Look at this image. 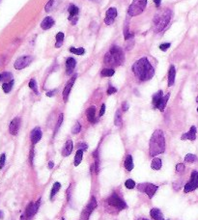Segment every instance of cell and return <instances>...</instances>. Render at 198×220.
<instances>
[{
  "mask_svg": "<svg viewBox=\"0 0 198 220\" xmlns=\"http://www.w3.org/2000/svg\"><path fill=\"white\" fill-rule=\"evenodd\" d=\"M61 188V183L58 182H56L53 186H52V189H51V192H50V200L52 201L53 200V197L55 196V194L57 192H58V190Z\"/></svg>",
  "mask_w": 198,
  "mask_h": 220,
  "instance_id": "cell-31",
  "label": "cell"
},
{
  "mask_svg": "<svg viewBox=\"0 0 198 220\" xmlns=\"http://www.w3.org/2000/svg\"><path fill=\"white\" fill-rule=\"evenodd\" d=\"M150 214L152 218H154L155 220H164L163 218V214L161 213V212L159 211V208H152L150 212Z\"/></svg>",
  "mask_w": 198,
  "mask_h": 220,
  "instance_id": "cell-23",
  "label": "cell"
},
{
  "mask_svg": "<svg viewBox=\"0 0 198 220\" xmlns=\"http://www.w3.org/2000/svg\"><path fill=\"white\" fill-rule=\"evenodd\" d=\"M138 220H149V219H145V218H140V219H138Z\"/></svg>",
  "mask_w": 198,
  "mask_h": 220,
  "instance_id": "cell-57",
  "label": "cell"
},
{
  "mask_svg": "<svg viewBox=\"0 0 198 220\" xmlns=\"http://www.w3.org/2000/svg\"><path fill=\"white\" fill-rule=\"evenodd\" d=\"M171 17H172V12L169 9L161 10V11L156 14L155 18L153 19L154 29L156 32H161L168 25Z\"/></svg>",
  "mask_w": 198,
  "mask_h": 220,
  "instance_id": "cell-4",
  "label": "cell"
},
{
  "mask_svg": "<svg viewBox=\"0 0 198 220\" xmlns=\"http://www.w3.org/2000/svg\"><path fill=\"white\" fill-rule=\"evenodd\" d=\"M28 86H29L30 89H32L35 94H39L38 88H37V83H36V80L35 79H31L29 81V83H28Z\"/></svg>",
  "mask_w": 198,
  "mask_h": 220,
  "instance_id": "cell-38",
  "label": "cell"
},
{
  "mask_svg": "<svg viewBox=\"0 0 198 220\" xmlns=\"http://www.w3.org/2000/svg\"><path fill=\"white\" fill-rule=\"evenodd\" d=\"M77 149H79V150H82V151H86L88 149V146L85 143L80 142V143L77 144Z\"/></svg>",
  "mask_w": 198,
  "mask_h": 220,
  "instance_id": "cell-45",
  "label": "cell"
},
{
  "mask_svg": "<svg viewBox=\"0 0 198 220\" xmlns=\"http://www.w3.org/2000/svg\"><path fill=\"white\" fill-rule=\"evenodd\" d=\"M125 60V54L123 50L118 48L117 45H113L111 46L109 52L105 55V64L107 66H111V67H116L120 66L124 63Z\"/></svg>",
  "mask_w": 198,
  "mask_h": 220,
  "instance_id": "cell-3",
  "label": "cell"
},
{
  "mask_svg": "<svg viewBox=\"0 0 198 220\" xmlns=\"http://www.w3.org/2000/svg\"><path fill=\"white\" fill-rule=\"evenodd\" d=\"M83 152L82 150H77L76 154L75 155V166H79L80 164V162L82 160V155H83Z\"/></svg>",
  "mask_w": 198,
  "mask_h": 220,
  "instance_id": "cell-30",
  "label": "cell"
},
{
  "mask_svg": "<svg viewBox=\"0 0 198 220\" xmlns=\"http://www.w3.org/2000/svg\"><path fill=\"white\" fill-rule=\"evenodd\" d=\"M161 165H163V163H161V159L159 158H155L152 160V162H151V167H152V169H154V170H159L161 168Z\"/></svg>",
  "mask_w": 198,
  "mask_h": 220,
  "instance_id": "cell-27",
  "label": "cell"
},
{
  "mask_svg": "<svg viewBox=\"0 0 198 220\" xmlns=\"http://www.w3.org/2000/svg\"><path fill=\"white\" fill-rule=\"evenodd\" d=\"M12 73L11 72H3L1 75H0V81H2L3 83H6V82H9L13 80L12 79Z\"/></svg>",
  "mask_w": 198,
  "mask_h": 220,
  "instance_id": "cell-29",
  "label": "cell"
},
{
  "mask_svg": "<svg viewBox=\"0 0 198 220\" xmlns=\"http://www.w3.org/2000/svg\"><path fill=\"white\" fill-rule=\"evenodd\" d=\"M14 83H15L14 80H11V81L6 82V83H3V84H2V89H3V91H4L5 93H6V94L10 93V92H11V90H12L13 86H14Z\"/></svg>",
  "mask_w": 198,
  "mask_h": 220,
  "instance_id": "cell-32",
  "label": "cell"
},
{
  "mask_svg": "<svg viewBox=\"0 0 198 220\" xmlns=\"http://www.w3.org/2000/svg\"><path fill=\"white\" fill-rule=\"evenodd\" d=\"M107 202L109 205L116 208L118 211H122V209L127 208V204L125 203L123 199L120 198V196H118V194H116V193H113V194L108 198Z\"/></svg>",
  "mask_w": 198,
  "mask_h": 220,
  "instance_id": "cell-6",
  "label": "cell"
},
{
  "mask_svg": "<svg viewBox=\"0 0 198 220\" xmlns=\"http://www.w3.org/2000/svg\"><path fill=\"white\" fill-rule=\"evenodd\" d=\"M64 33L63 32H59V33H57L56 35V44H55V48H59L60 46L62 45V44H63V41H64Z\"/></svg>",
  "mask_w": 198,
  "mask_h": 220,
  "instance_id": "cell-28",
  "label": "cell"
},
{
  "mask_svg": "<svg viewBox=\"0 0 198 220\" xmlns=\"http://www.w3.org/2000/svg\"><path fill=\"white\" fill-rule=\"evenodd\" d=\"M95 114H96V108L95 106H90L89 108L87 109L86 111V116L88 121L90 123H94L95 122Z\"/></svg>",
  "mask_w": 198,
  "mask_h": 220,
  "instance_id": "cell-22",
  "label": "cell"
},
{
  "mask_svg": "<svg viewBox=\"0 0 198 220\" xmlns=\"http://www.w3.org/2000/svg\"><path fill=\"white\" fill-rule=\"evenodd\" d=\"M56 91L57 90H54V91H49V92H48L46 93V96L48 97H53L55 94H56Z\"/></svg>",
  "mask_w": 198,
  "mask_h": 220,
  "instance_id": "cell-52",
  "label": "cell"
},
{
  "mask_svg": "<svg viewBox=\"0 0 198 220\" xmlns=\"http://www.w3.org/2000/svg\"><path fill=\"white\" fill-rule=\"evenodd\" d=\"M125 185H126V187L129 188V189H133V188L135 186V182L133 180H128L126 182H125Z\"/></svg>",
  "mask_w": 198,
  "mask_h": 220,
  "instance_id": "cell-42",
  "label": "cell"
},
{
  "mask_svg": "<svg viewBox=\"0 0 198 220\" xmlns=\"http://www.w3.org/2000/svg\"><path fill=\"white\" fill-rule=\"evenodd\" d=\"M19 127H20V118L15 117V119L12 120L11 124H10V127H9L10 133L12 135H17L19 130Z\"/></svg>",
  "mask_w": 198,
  "mask_h": 220,
  "instance_id": "cell-14",
  "label": "cell"
},
{
  "mask_svg": "<svg viewBox=\"0 0 198 220\" xmlns=\"http://www.w3.org/2000/svg\"><path fill=\"white\" fill-rule=\"evenodd\" d=\"M170 44L169 43H165V44H163V45H159V49L160 50H163V51H166L169 48H170Z\"/></svg>",
  "mask_w": 198,
  "mask_h": 220,
  "instance_id": "cell-44",
  "label": "cell"
},
{
  "mask_svg": "<svg viewBox=\"0 0 198 220\" xmlns=\"http://www.w3.org/2000/svg\"><path fill=\"white\" fill-rule=\"evenodd\" d=\"M76 65V61L74 58L70 57V58L67 59V61H66V72H67V75H71V73L74 72Z\"/></svg>",
  "mask_w": 198,
  "mask_h": 220,
  "instance_id": "cell-17",
  "label": "cell"
},
{
  "mask_svg": "<svg viewBox=\"0 0 198 220\" xmlns=\"http://www.w3.org/2000/svg\"><path fill=\"white\" fill-rule=\"evenodd\" d=\"M137 189L141 192H145L146 189V183H140V185H137Z\"/></svg>",
  "mask_w": 198,
  "mask_h": 220,
  "instance_id": "cell-48",
  "label": "cell"
},
{
  "mask_svg": "<svg viewBox=\"0 0 198 220\" xmlns=\"http://www.w3.org/2000/svg\"><path fill=\"white\" fill-rule=\"evenodd\" d=\"M196 102H197V103H198V97H197V98H196Z\"/></svg>",
  "mask_w": 198,
  "mask_h": 220,
  "instance_id": "cell-58",
  "label": "cell"
},
{
  "mask_svg": "<svg viewBox=\"0 0 198 220\" xmlns=\"http://www.w3.org/2000/svg\"><path fill=\"white\" fill-rule=\"evenodd\" d=\"M55 4H56V0H49V3L45 5V12H50L51 10H52L55 6Z\"/></svg>",
  "mask_w": 198,
  "mask_h": 220,
  "instance_id": "cell-37",
  "label": "cell"
},
{
  "mask_svg": "<svg viewBox=\"0 0 198 220\" xmlns=\"http://www.w3.org/2000/svg\"><path fill=\"white\" fill-rule=\"evenodd\" d=\"M80 129H81V125L79 122H76L75 125H74V127H72V132L74 133V134H77V133H79L80 132Z\"/></svg>",
  "mask_w": 198,
  "mask_h": 220,
  "instance_id": "cell-40",
  "label": "cell"
},
{
  "mask_svg": "<svg viewBox=\"0 0 198 220\" xmlns=\"http://www.w3.org/2000/svg\"><path fill=\"white\" fill-rule=\"evenodd\" d=\"M53 25H54L53 18L51 17H45L41 23V27L44 30H48V29H50Z\"/></svg>",
  "mask_w": 198,
  "mask_h": 220,
  "instance_id": "cell-18",
  "label": "cell"
},
{
  "mask_svg": "<svg viewBox=\"0 0 198 220\" xmlns=\"http://www.w3.org/2000/svg\"></svg>",
  "mask_w": 198,
  "mask_h": 220,
  "instance_id": "cell-62",
  "label": "cell"
},
{
  "mask_svg": "<svg viewBox=\"0 0 198 220\" xmlns=\"http://www.w3.org/2000/svg\"><path fill=\"white\" fill-rule=\"evenodd\" d=\"M117 92V89L115 88V87H112V86H110L108 89H107V95H112V94H114V93H116Z\"/></svg>",
  "mask_w": 198,
  "mask_h": 220,
  "instance_id": "cell-47",
  "label": "cell"
},
{
  "mask_svg": "<svg viewBox=\"0 0 198 220\" xmlns=\"http://www.w3.org/2000/svg\"><path fill=\"white\" fill-rule=\"evenodd\" d=\"M68 11H69V20L72 22V24H76V22H77V15H79V8H77L76 5H70L69 6V9H68Z\"/></svg>",
  "mask_w": 198,
  "mask_h": 220,
  "instance_id": "cell-13",
  "label": "cell"
},
{
  "mask_svg": "<svg viewBox=\"0 0 198 220\" xmlns=\"http://www.w3.org/2000/svg\"><path fill=\"white\" fill-rule=\"evenodd\" d=\"M198 187V172L197 171H192L190 180V182L185 185L184 191L186 193H189L190 191H193L194 189Z\"/></svg>",
  "mask_w": 198,
  "mask_h": 220,
  "instance_id": "cell-7",
  "label": "cell"
},
{
  "mask_svg": "<svg viewBox=\"0 0 198 220\" xmlns=\"http://www.w3.org/2000/svg\"><path fill=\"white\" fill-rule=\"evenodd\" d=\"M91 1H96V0H91Z\"/></svg>",
  "mask_w": 198,
  "mask_h": 220,
  "instance_id": "cell-59",
  "label": "cell"
},
{
  "mask_svg": "<svg viewBox=\"0 0 198 220\" xmlns=\"http://www.w3.org/2000/svg\"><path fill=\"white\" fill-rule=\"evenodd\" d=\"M106 18H105V23L106 25H110L114 22V19L117 17V10L116 8H109L106 13Z\"/></svg>",
  "mask_w": 198,
  "mask_h": 220,
  "instance_id": "cell-10",
  "label": "cell"
},
{
  "mask_svg": "<svg viewBox=\"0 0 198 220\" xmlns=\"http://www.w3.org/2000/svg\"><path fill=\"white\" fill-rule=\"evenodd\" d=\"M153 1L156 3V5H157V6L159 7V5H160V2H161V0H153Z\"/></svg>",
  "mask_w": 198,
  "mask_h": 220,
  "instance_id": "cell-55",
  "label": "cell"
},
{
  "mask_svg": "<svg viewBox=\"0 0 198 220\" xmlns=\"http://www.w3.org/2000/svg\"><path fill=\"white\" fill-rule=\"evenodd\" d=\"M122 122H123V120H122L121 111L117 110L115 113V117H114V124H115V125H117V127H121Z\"/></svg>",
  "mask_w": 198,
  "mask_h": 220,
  "instance_id": "cell-33",
  "label": "cell"
},
{
  "mask_svg": "<svg viewBox=\"0 0 198 220\" xmlns=\"http://www.w3.org/2000/svg\"><path fill=\"white\" fill-rule=\"evenodd\" d=\"M196 138V127H194V125H192V127L190 128V132H186L185 134L182 135V137L181 139L182 140H186V139H189L190 141H193L195 140Z\"/></svg>",
  "mask_w": 198,
  "mask_h": 220,
  "instance_id": "cell-16",
  "label": "cell"
},
{
  "mask_svg": "<svg viewBox=\"0 0 198 220\" xmlns=\"http://www.w3.org/2000/svg\"><path fill=\"white\" fill-rule=\"evenodd\" d=\"M41 138H42V130L39 127H37V128H35L30 133L31 142H32L33 145H35L36 143L39 142V141L41 140Z\"/></svg>",
  "mask_w": 198,
  "mask_h": 220,
  "instance_id": "cell-15",
  "label": "cell"
},
{
  "mask_svg": "<svg viewBox=\"0 0 198 220\" xmlns=\"http://www.w3.org/2000/svg\"><path fill=\"white\" fill-rule=\"evenodd\" d=\"M133 72L140 81L150 80L155 75L154 68L146 57H143L134 63L133 65Z\"/></svg>",
  "mask_w": 198,
  "mask_h": 220,
  "instance_id": "cell-1",
  "label": "cell"
},
{
  "mask_svg": "<svg viewBox=\"0 0 198 220\" xmlns=\"http://www.w3.org/2000/svg\"><path fill=\"white\" fill-rule=\"evenodd\" d=\"M4 218V213L2 211H0V219H3Z\"/></svg>",
  "mask_w": 198,
  "mask_h": 220,
  "instance_id": "cell-56",
  "label": "cell"
},
{
  "mask_svg": "<svg viewBox=\"0 0 198 220\" xmlns=\"http://www.w3.org/2000/svg\"><path fill=\"white\" fill-rule=\"evenodd\" d=\"M124 36H125V40H126V41H128V40H129V39H132L133 37V35L131 34V31H129V29L128 24H126V26H125V29H124Z\"/></svg>",
  "mask_w": 198,
  "mask_h": 220,
  "instance_id": "cell-35",
  "label": "cell"
},
{
  "mask_svg": "<svg viewBox=\"0 0 198 220\" xmlns=\"http://www.w3.org/2000/svg\"><path fill=\"white\" fill-rule=\"evenodd\" d=\"M114 73H115V71H114L113 69H103L102 71V72H101V75H102V76H105V77H110V76H112Z\"/></svg>",
  "mask_w": 198,
  "mask_h": 220,
  "instance_id": "cell-34",
  "label": "cell"
},
{
  "mask_svg": "<svg viewBox=\"0 0 198 220\" xmlns=\"http://www.w3.org/2000/svg\"><path fill=\"white\" fill-rule=\"evenodd\" d=\"M72 140H68L65 146H64V148L63 150H62V155L63 156H68V155H70L72 154Z\"/></svg>",
  "mask_w": 198,
  "mask_h": 220,
  "instance_id": "cell-19",
  "label": "cell"
},
{
  "mask_svg": "<svg viewBox=\"0 0 198 220\" xmlns=\"http://www.w3.org/2000/svg\"><path fill=\"white\" fill-rule=\"evenodd\" d=\"M62 122H63V114H60V115H59V118H58V122H57L56 128H55L54 134H56V132H58V129L60 128V125H62Z\"/></svg>",
  "mask_w": 198,
  "mask_h": 220,
  "instance_id": "cell-41",
  "label": "cell"
},
{
  "mask_svg": "<svg viewBox=\"0 0 198 220\" xmlns=\"http://www.w3.org/2000/svg\"><path fill=\"white\" fill-rule=\"evenodd\" d=\"M62 220H65V219H64V218H62Z\"/></svg>",
  "mask_w": 198,
  "mask_h": 220,
  "instance_id": "cell-60",
  "label": "cell"
},
{
  "mask_svg": "<svg viewBox=\"0 0 198 220\" xmlns=\"http://www.w3.org/2000/svg\"><path fill=\"white\" fill-rule=\"evenodd\" d=\"M33 156H34V150L33 149H31L30 151V162H31V164H33Z\"/></svg>",
  "mask_w": 198,
  "mask_h": 220,
  "instance_id": "cell-51",
  "label": "cell"
},
{
  "mask_svg": "<svg viewBox=\"0 0 198 220\" xmlns=\"http://www.w3.org/2000/svg\"><path fill=\"white\" fill-rule=\"evenodd\" d=\"M125 168L128 171H132L133 169V156L128 155L125 160Z\"/></svg>",
  "mask_w": 198,
  "mask_h": 220,
  "instance_id": "cell-26",
  "label": "cell"
},
{
  "mask_svg": "<svg viewBox=\"0 0 198 220\" xmlns=\"http://www.w3.org/2000/svg\"><path fill=\"white\" fill-rule=\"evenodd\" d=\"M76 77H77V75H75L74 76H72L71 79L69 80V82L67 83V85L64 89V91H63V99H64V102H68V98H69V95H70V93H71V90H72V85H74V83L76 79Z\"/></svg>",
  "mask_w": 198,
  "mask_h": 220,
  "instance_id": "cell-12",
  "label": "cell"
},
{
  "mask_svg": "<svg viewBox=\"0 0 198 220\" xmlns=\"http://www.w3.org/2000/svg\"><path fill=\"white\" fill-rule=\"evenodd\" d=\"M53 166H54V163H53V162H52V161H49V169L53 168Z\"/></svg>",
  "mask_w": 198,
  "mask_h": 220,
  "instance_id": "cell-54",
  "label": "cell"
},
{
  "mask_svg": "<svg viewBox=\"0 0 198 220\" xmlns=\"http://www.w3.org/2000/svg\"><path fill=\"white\" fill-rule=\"evenodd\" d=\"M185 160L186 162H190V163H192V162H195L197 161V156L192 155V154H187L185 158Z\"/></svg>",
  "mask_w": 198,
  "mask_h": 220,
  "instance_id": "cell-39",
  "label": "cell"
},
{
  "mask_svg": "<svg viewBox=\"0 0 198 220\" xmlns=\"http://www.w3.org/2000/svg\"><path fill=\"white\" fill-rule=\"evenodd\" d=\"M175 75H176V69L175 67L172 65L169 69L168 72V86H173L174 82H175Z\"/></svg>",
  "mask_w": 198,
  "mask_h": 220,
  "instance_id": "cell-21",
  "label": "cell"
},
{
  "mask_svg": "<svg viewBox=\"0 0 198 220\" xmlns=\"http://www.w3.org/2000/svg\"><path fill=\"white\" fill-rule=\"evenodd\" d=\"M122 109H123V111H127V110L129 109V104L127 102H124L122 103Z\"/></svg>",
  "mask_w": 198,
  "mask_h": 220,
  "instance_id": "cell-50",
  "label": "cell"
},
{
  "mask_svg": "<svg viewBox=\"0 0 198 220\" xmlns=\"http://www.w3.org/2000/svg\"><path fill=\"white\" fill-rule=\"evenodd\" d=\"M33 57L31 56H22L19 57L18 59H17V61L15 62L14 67L15 70H22L24 68H26L30 65V63L32 62Z\"/></svg>",
  "mask_w": 198,
  "mask_h": 220,
  "instance_id": "cell-9",
  "label": "cell"
},
{
  "mask_svg": "<svg viewBox=\"0 0 198 220\" xmlns=\"http://www.w3.org/2000/svg\"><path fill=\"white\" fill-rule=\"evenodd\" d=\"M146 6H147V0H133L131 6L129 7L128 15L131 17H136L144 11Z\"/></svg>",
  "mask_w": 198,
  "mask_h": 220,
  "instance_id": "cell-5",
  "label": "cell"
},
{
  "mask_svg": "<svg viewBox=\"0 0 198 220\" xmlns=\"http://www.w3.org/2000/svg\"><path fill=\"white\" fill-rule=\"evenodd\" d=\"M39 207H40V200L37 201L36 203H30L29 205L27 206V208H26V211H25V214H26V216L28 218H31L32 216H34L36 214V212H38Z\"/></svg>",
  "mask_w": 198,
  "mask_h": 220,
  "instance_id": "cell-11",
  "label": "cell"
},
{
  "mask_svg": "<svg viewBox=\"0 0 198 220\" xmlns=\"http://www.w3.org/2000/svg\"><path fill=\"white\" fill-rule=\"evenodd\" d=\"M70 51L72 53L74 54H76V55H82L85 53V49L83 48H70Z\"/></svg>",
  "mask_w": 198,
  "mask_h": 220,
  "instance_id": "cell-36",
  "label": "cell"
},
{
  "mask_svg": "<svg viewBox=\"0 0 198 220\" xmlns=\"http://www.w3.org/2000/svg\"><path fill=\"white\" fill-rule=\"evenodd\" d=\"M169 97H170V94H167V95H165V96H163V98H161V99L159 102L158 105H157V108L159 110H160V111H163L165 106H166V103H167L168 99H169Z\"/></svg>",
  "mask_w": 198,
  "mask_h": 220,
  "instance_id": "cell-24",
  "label": "cell"
},
{
  "mask_svg": "<svg viewBox=\"0 0 198 220\" xmlns=\"http://www.w3.org/2000/svg\"><path fill=\"white\" fill-rule=\"evenodd\" d=\"M158 189V186L153 185V183H146V189H145V192L146 194L149 196V198H153L154 194L156 193Z\"/></svg>",
  "mask_w": 198,
  "mask_h": 220,
  "instance_id": "cell-20",
  "label": "cell"
},
{
  "mask_svg": "<svg viewBox=\"0 0 198 220\" xmlns=\"http://www.w3.org/2000/svg\"><path fill=\"white\" fill-rule=\"evenodd\" d=\"M150 155L155 156L164 153L165 151V140L163 132L160 129L155 130L150 139Z\"/></svg>",
  "mask_w": 198,
  "mask_h": 220,
  "instance_id": "cell-2",
  "label": "cell"
},
{
  "mask_svg": "<svg viewBox=\"0 0 198 220\" xmlns=\"http://www.w3.org/2000/svg\"><path fill=\"white\" fill-rule=\"evenodd\" d=\"M163 97V92L161 91V90H159V91H158L157 93L155 94V95L153 96V106H154V108H157V105H158V103H159V102L161 99V98Z\"/></svg>",
  "mask_w": 198,
  "mask_h": 220,
  "instance_id": "cell-25",
  "label": "cell"
},
{
  "mask_svg": "<svg viewBox=\"0 0 198 220\" xmlns=\"http://www.w3.org/2000/svg\"><path fill=\"white\" fill-rule=\"evenodd\" d=\"M97 207V201L95 197H92L90 202L88 203V205L86 206V208L83 209V212L80 215V219L81 220H88L91 215L92 212L95 209V208Z\"/></svg>",
  "mask_w": 198,
  "mask_h": 220,
  "instance_id": "cell-8",
  "label": "cell"
},
{
  "mask_svg": "<svg viewBox=\"0 0 198 220\" xmlns=\"http://www.w3.org/2000/svg\"><path fill=\"white\" fill-rule=\"evenodd\" d=\"M105 111H106V104L103 103L102 104V107H101V110H100V113H99V116L102 117L103 114H105Z\"/></svg>",
  "mask_w": 198,
  "mask_h": 220,
  "instance_id": "cell-49",
  "label": "cell"
},
{
  "mask_svg": "<svg viewBox=\"0 0 198 220\" xmlns=\"http://www.w3.org/2000/svg\"><path fill=\"white\" fill-rule=\"evenodd\" d=\"M30 218H28L27 216H26V214H22V217H20V220H29Z\"/></svg>",
  "mask_w": 198,
  "mask_h": 220,
  "instance_id": "cell-53",
  "label": "cell"
},
{
  "mask_svg": "<svg viewBox=\"0 0 198 220\" xmlns=\"http://www.w3.org/2000/svg\"><path fill=\"white\" fill-rule=\"evenodd\" d=\"M5 161H6V155H5V154H2L0 155V169L3 168V166L5 165Z\"/></svg>",
  "mask_w": 198,
  "mask_h": 220,
  "instance_id": "cell-43",
  "label": "cell"
},
{
  "mask_svg": "<svg viewBox=\"0 0 198 220\" xmlns=\"http://www.w3.org/2000/svg\"><path fill=\"white\" fill-rule=\"evenodd\" d=\"M197 112H198V108H197Z\"/></svg>",
  "mask_w": 198,
  "mask_h": 220,
  "instance_id": "cell-61",
  "label": "cell"
},
{
  "mask_svg": "<svg viewBox=\"0 0 198 220\" xmlns=\"http://www.w3.org/2000/svg\"><path fill=\"white\" fill-rule=\"evenodd\" d=\"M185 170V165L183 163H179V164H177L176 165V171L177 172H183Z\"/></svg>",
  "mask_w": 198,
  "mask_h": 220,
  "instance_id": "cell-46",
  "label": "cell"
}]
</instances>
